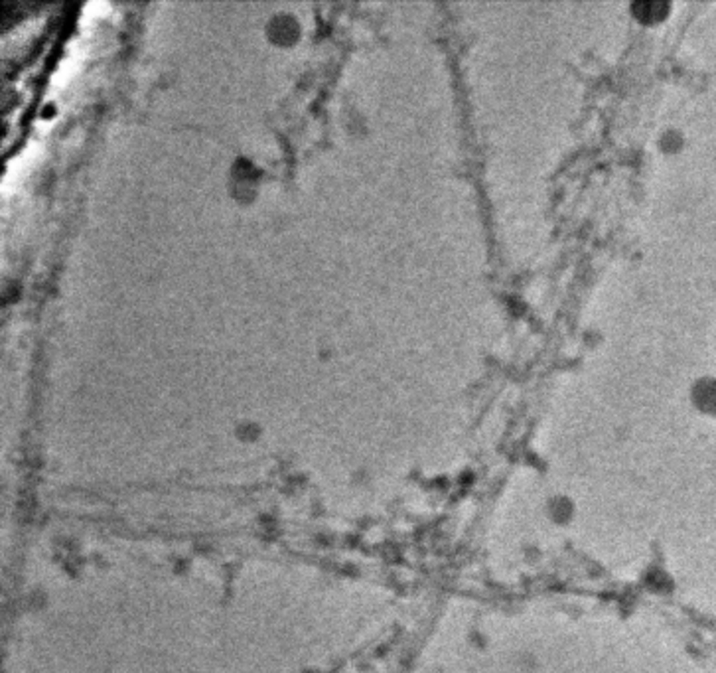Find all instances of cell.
I'll return each mask as SVG.
<instances>
[{
	"instance_id": "obj_2",
	"label": "cell",
	"mask_w": 716,
	"mask_h": 673,
	"mask_svg": "<svg viewBox=\"0 0 716 673\" xmlns=\"http://www.w3.org/2000/svg\"><path fill=\"white\" fill-rule=\"evenodd\" d=\"M698 399H700V403H703L705 407L710 409V411H716V385L707 383L705 387L700 389Z\"/></svg>"
},
{
	"instance_id": "obj_1",
	"label": "cell",
	"mask_w": 716,
	"mask_h": 673,
	"mask_svg": "<svg viewBox=\"0 0 716 673\" xmlns=\"http://www.w3.org/2000/svg\"><path fill=\"white\" fill-rule=\"evenodd\" d=\"M633 16L645 24H653L659 22L665 16V4L661 2H635L632 6Z\"/></svg>"
}]
</instances>
